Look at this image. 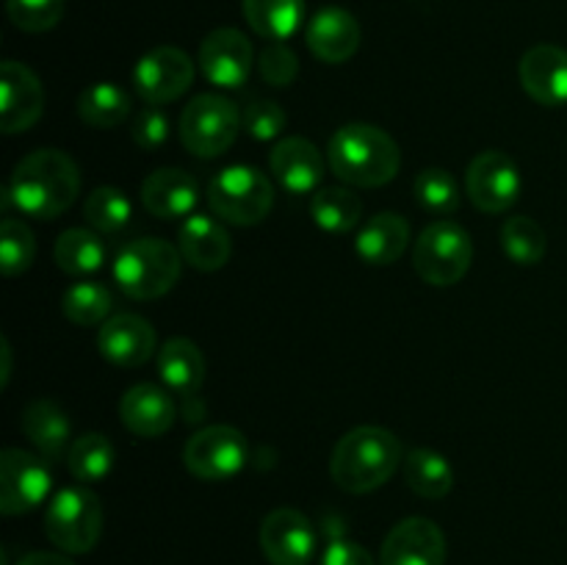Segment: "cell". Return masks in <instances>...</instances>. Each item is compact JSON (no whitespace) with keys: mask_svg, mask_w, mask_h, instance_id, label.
Instances as JSON below:
<instances>
[{"mask_svg":"<svg viewBox=\"0 0 567 565\" xmlns=\"http://www.w3.org/2000/svg\"><path fill=\"white\" fill-rule=\"evenodd\" d=\"M81 194V170L72 155L42 147L17 161L3 203L14 205L31 219H59Z\"/></svg>","mask_w":567,"mask_h":565,"instance_id":"obj_1","label":"cell"},{"mask_svg":"<svg viewBox=\"0 0 567 565\" xmlns=\"http://www.w3.org/2000/svg\"><path fill=\"white\" fill-rule=\"evenodd\" d=\"M404 463V449L391 430L377 424H363L338 438L330 454V476L343 493L377 491L396 474Z\"/></svg>","mask_w":567,"mask_h":565,"instance_id":"obj_2","label":"cell"},{"mask_svg":"<svg viewBox=\"0 0 567 565\" xmlns=\"http://www.w3.org/2000/svg\"><path fill=\"white\" fill-rule=\"evenodd\" d=\"M327 161L338 181L354 188L385 186L402 166L399 144L382 127L369 122H352L332 133Z\"/></svg>","mask_w":567,"mask_h":565,"instance_id":"obj_3","label":"cell"},{"mask_svg":"<svg viewBox=\"0 0 567 565\" xmlns=\"http://www.w3.org/2000/svg\"><path fill=\"white\" fill-rule=\"evenodd\" d=\"M183 255L164 238H136L116 253L114 282L125 297L147 302L169 294L181 280Z\"/></svg>","mask_w":567,"mask_h":565,"instance_id":"obj_4","label":"cell"},{"mask_svg":"<svg viewBox=\"0 0 567 565\" xmlns=\"http://www.w3.org/2000/svg\"><path fill=\"white\" fill-rule=\"evenodd\" d=\"M44 535L64 554H86L103 535V502L86 485L61 487L44 513Z\"/></svg>","mask_w":567,"mask_h":565,"instance_id":"obj_5","label":"cell"},{"mask_svg":"<svg viewBox=\"0 0 567 565\" xmlns=\"http://www.w3.org/2000/svg\"><path fill=\"white\" fill-rule=\"evenodd\" d=\"M208 205L227 225L252 227L269 216L275 205L271 181L255 166H227L208 183Z\"/></svg>","mask_w":567,"mask_h":565,"instance_id":"obj_6","label":"cell"},{"mask_svg":"<svg viewBox=\"0 0 567 565\" xmlns=\"http://www.w3.org/2000/svg\"><path fill=\"white\" fill-rule=\"evenodd\" d=\"M474 260V242L457 222L437 219L421 230L413 247V266L421 280L435 288L463 280Z\"/></svg>","mask_w":567,"mask_h":565,"instance_id":"obj_7","label":"cell"},{"mask_svg":"<svg viewBox=\"0 0 567 565\" xmlns=\"http://www.w3.org/2000/svg\"><path fill=\"white\" fill-rule=\"evenodd\" d=\"M241 111L221 94H197L181 114V142L197 158H219L241 133Z\"/></svg>","mask_w":567,"mask_h":565,"instance_id":"obj_8","label":"cell"},{"mask_svg":"<svg viewBox=\"0 0 567 565\" xmlns=\"http://www.w3.org/2000/svg\"><path fill=\"white\" fill-rule=\"evenodd\" d=\"M249 449L241 430L230 424H210L194 432L183 449L188 474L203 482L233 480L247 465Z\"/></svg>","mask_w":567,"mask_h":565,"instance_id":"obj_9","label":"cell"},{"mask_svg":"<svg viewBox=\"0 0 567 565\" xmlns=\"http://www.w3.org/2000/svg\"><path fill=\"white\" fill-rule=\"evenodd\" d=\"M53 487V474L42 454L3 449L0 454V513L22 515L37 510Z\"/></svg>","mask_w":567,"mask_h":565,"instance_id":"obj_10","label":"cell"},{"mask_svg":"<svg viewBox=\"0 0 567 565\" xmlns=\"http://www.w3.org/2000/svg\"><path fill=\"white\" fill-rule=\"evenodd\" d=\"M192 55L172 44H161L144 53L133 66V89L147 105H166L188 92L194 81Z\"/></svg>","mask_w":567,"mask_h":565,"instance_id":"obj_11","label":"cell"},{"mask_svg":"<svg viewBox=\"0 0 567 565\" xmlns=\"http://www.w3.org/2000/svg\"><path fill=\"white\" fill-rule=\"evenodd\" d=\"M520 170L502 150H485L465 172V194L482 214H504L520 197Z\"/></svg>","mask_w":567,"mask_h":565,"instance_id":"obj_12","label":"cell"},{"mask_svg":"<svg viewBox=\"0 0 567 565\" xmlns=\"http://www.w3.org/2000/svg\"><path fill=\"white\" fill-rule=\"evenodd\" d=\"M44 111V86L31 66L20 61L0 64V131L14 133L31 131Z\"/></svg>","mask_w":567,"mask_h":565,"instance_id":"obj_13","label":"cell"},{"mask_svg":"<svg viewBox=\"0 0 567 565\" xmlns=\"http://www.w3.org/2000/svg\"><path fill=\"white\" fill-rule=\"evenodd\" d=\"M258 541L271 565H310L316 552L313 526L293 507L271 510L260 524Z\"/></svg>","mask_w":567,"mask_h":565,"instance_id":"obj_14","label":"cell"},{"mask_svg":"<svg viewBox=\"0 0 567 565\" xmlns=\"http://www.w3.org/2000/svg\"><path fill=\"white\" fill-rule=\"evenodd\" d=\"M255 64L252 42L238 28H216L199 44V70L214 86L238 89Z\"/></svg>","mask_w":567,"mask_h":565,"instance_id":"obj_15","label":"cell"},{"mask_svg":"<svg viewBox=\"0 0 567 565\" xmlns=\"http://www.w3.org/2000/svg\"><path fill=\"white\" fill-rule=\"evenodd\" d=\"M446 563V535L441 526L421 515L399 521L388 532L380 552V565H443Z\"/></svg>","mask_w":567,"mask_h":565,"instance_id":"obj_16","label":"cell"},{"mask_svg":"<svg viewBox=\"0 0 567 565\" xmlns=\"http://www.w3.org/2000/svg\"><path fill=\"white\" fill-rule=\"evenodd\" d=\"M97 349L109 363L136 369L155 355V327L138 314H116L100 327Z\"/></svg>","mask_w":567,"mask_h":565,"instance_id":"obj_17","label":"cell"},{"mask_svg":"<svg viewBox=\"0 0 567 565\" xmlns=\"http://www.w3.org/2000/svg\"><path fill=\"white\" fill-rule=\"evenodd\" d=\"M520 86L535 103L559 109L567 105V50L559 44H535L518 66Z\"/></svg>","mask_w":567,"mask_h":565,"instance_id":"obj_18","label":"cell"},{"mask_svg":"<svg viewBox=\"0 0 567 565\" xmlns=\"http://www.w3.org/2000/svg\"><path fill=\"white\" fill-rule=\"evenodd\" d=\"M120 419L133 435L161 438L172 430L177 419L175 399L155 382H138V386L127 388L122 397Z\"/></svg>","mask_w":567,"mask_h":565,"instance_id":"obj_19","label":"cell"},{"mask_svg":"<svg viewBox=\"0 0 567 565\" xmlns=\"http://www.w3.org/2000/svg\"><path fill=\"white\" fill-rule=\"evenodd\" d=\"M269 170L286 192L310 194L319 188L327 166L313 142L302 136H288L271 147Z\"/></svg>","mask_w":567,"mask_h":565,"instance_id":"obj_20","label":"cell"},{"mask_svg":"<svg viewBox=\"0 0 567 565\" xmlns=\"http://www.w3.org/2000/svg\"><path fill=\"white\" fill-rule=\"evenodd\" d=\"M308 48L324 64H343L360 48V22L338 6L316 11L308 22Z\"/></svg>","mask_w":567,"mask_h":565,"instance_id":"obj_21","label":"cell"},{"mask_svg":"<svg viewBox=\"0 0 567 565\" xmlns=\"http://www.w3.org/2000/svg\"><path fill=\"white\" fill-rule=\"evenodd\" d=\"M177 249L183 260L199 271H216L230 260L233 238L221 222L208 214H192L177 230Z\"/></svg>","mask_w":567,"mask_h":565,"instance_id":"obj_22","label":"cell"},{"mask_svg":"<svg viewBox=\"0 0 567 565\" xmlns=\"http://www.w3.org/2000/svg\"><path fill=\"white\" fill-rule=\"evenodd\" d=\"M199 203V186L188 172L172 170H155L142 183V205L147 214L158 216V219H188Z\"/></svg>","mask_w":567,"mask_h":565,"instance_id":"obj_23","label":"cell"},{"mask_svg":"<svg viewBox=\"0 0 567 565\" xmlns=\"http://www.w3.org/2000/svg\"><path fill=\"white\" fill-rule=\"evenodd\" d=\"M22 432L28 435V441L37 446V452L42 454L50 463H59L66 460L70 452V419H66L64 410L53 402V399H33L25 410H22Z\"/></svg>","mask_w":567,"mask_h":565,"instance_id":"obj_24","label":"cell"},{"mask_svg":"<svg viewBox=\"0 0 567 565\" xmlns=\"http://www.w3.org/2000/svg\"><path fill=\"white\" fill-rule=\"evenodd\" d=\"M410 242V222L404 216L377 214L354 236V249L371 266H391L402 258Z\"/></svg>","mask_w":567,"mask_h":565,"instance_id":"obj_25","label":"cell"},{"mask_svg":"<svg viewBox=\"0 0 567 565\" xmlns=\"http://www.w3.org/2000/svg\"><path fill=\"white\" fill-rule=\"evenodd\" d=\"M158 374L177 397H194L205 380L203 349L192 338H169L158 349Z\"/></svg>","mask_w":567,"mask_h":565,"instance_id":"obj_26","label":"cell"},{"mask_svg":"<svg viewBox=\"0 0 567 565\" xmlns=\"http://www.w3.org/2000/svg\"><path fill=\"white\" fill-rule=\"evenodd\" d=\"M404 480L410 491L421 499H443L454 487V469L435 449H413L404 454Z\"/></svg>","mask_w":567,"mask_h":565,"instance_id":"obj_27","label":"cell"},{"mask_svg":"<svg viewBox=\"0 0 567 565\" xmlns=\"http://www.w3.org/2000/svg\"><path fill=\"white\" fill-rule=\"evenodd\" d=\"M241 9L249 28L269 42L293 37L305 20V0H241Z\"/></svg>","mask_w":567,"mask_h":565,"instance_id":"obj_28","label":"cell"},{"mask_svg":"<svg viewBox=\"0 0 567 565\" xmlns=\"http://www.w3.org/2000/svg\"><path fill=\"white\" fill-rule=\"evenodd\" d=\"M131 94L109 81L92 83L78 97V114H81L83 125L97 127V131H109V127L122 125L131 116Z\"/></svg>","mask_w":567,"mask_h":565,"instance_id":"obj_29","label":"cell"},{"mask_svg":"<svg viewBox=\"0 0 567 565\" xmlns=\"http://www.w3.org/2000/svg\"><path fill=\"white\" fill-rule=\"evenodd\" d=\"M55 264L66 275H92V271L103 269L105 264V244L97 236V230H86V227H70L55 242Z\"/></svg>","mask_w":567,"mask_h":565,"instance_id":"obj_30","label":"cell"},{"mask_svg":"<svg viewBox=\"0 0 567 565\" xmlns=\"http://www.w3.org/2000/svg\"><path fill=\"white\" fill-rule=\"evenodd\" d=\"M114 460V443L103 432H86V435L72 441L70 452H66V469L81 485H92V482H103L111 474Z\"/></svg>","mask_w":567,"mask_h":565,"instance_id":"obj_31","label":"cell"},{"mask_svg":"<svg viewBox=\"0 0 567 565\" xmlns=\"http://www.w3.org/2000/svg\"><path fill=\"white\" fill-rule=\"evenodd\" d=\"M360 214H363V203L352 188H321L310 199V216L327 233H349L360 222Z\"/></svg>","mask_w":567,"mask_h":565,"instance_id":"obj_32","label":"cell"},{"mask_svg":"<svg viewBox=\"0 0 567 565\" xmlns=\"http://www.w3.org/2000/svg\"><path fill=\"white\" fill-rule=\"evenodd\" d=\"M111 308H114V294L97 280L72 282L61 297V310L78 327L103 325L111 319Z\"/></svg>","mask_w":567,"mask_h":565,"instance_id":"obj_33","label":"cell"},{"mask_svg":"<svg viewBox=\"0 0 567 565\" xmlns=\"http://www.w3.org/2000/svg\"><path fill=\"white\" fill-rule=\"evenodd\" d=\"M502 249L518 266H537L546 258V230L532 216H509L502 225Z\"/></svg>","mask_w":567,"mask_h":565,"instance_id":"obj_34","label":"cell"},{"mask_svg":"<svg viewBox=\"0 0 567 565\" xmlns=\"http://www.w3.org/2000/svg\"><path fill=\"white\" fill-rule=\"evenodd\" d=\"M131 199L122 188L116 186H97L83 203V216H86L89 225L94 227L103 236H111V233H120L122 227L131 222Z\"/></svg>","mask_w":567,"mask_h":565,"instance_id":"obj_35","label":"cell"},{"mask_svg":"<svg viewBox=\"0 0 567 565\" xmlns=\"http://www.w3.org/2000/svg\"><path fill=\"white\" fill-rule=\"evenodd\" d=\"M37 258V238L22 219L6 216L0 225V269L6 277H17L28 271Z\"/></svg>","mask_w":567,"mask_h":565,"instance_id":"obj_36","label":"cell"},{"mask_svg":"<svg viewBox=\"0 0 567 565\" xmlns=\"http://www.w3.org/2000/svg\"><path fill=\"white\" fill-rule=\"evenodd\" d=\"M413 192L415 203L435 216H449L460 208V186L446 170H424L413 181Z\"/></svg>","mask_w":567,"mask_h":565,"instance_id":"obj_37","label":"cell"},{"mask_svg":"<svg viewBox=\"0 0 567 565\" xmlns=\"http://www.w3.org/2000/svg\"><path fill=\"white\" fill-rule=\"evenodd\" d=\"M66 11V0H6V14L25 33L53 31Z\"/></svg>","mask_w":567,"mask_h":565,"instance_id":"obj_38","label":"cell"},{"mask_svg":"<svg viewBox=\"0 0 567 565\" xmlns=\"http://www.w3.org/2000/svg\"><path fill=\"white\" fill-rule=\"evenodd\" d=\"M260 78L271 86H291L299 75V59L282 42H269L258 55Z\"/></svg>","mask_w":567,"mask_h":565,"instance_id":"obj_39","label":"cell"},{"mask_svg":"<svg viewBox=\"0 0 567 565\" xmlns=\"http://www.w3.org/2000/svg\"><path fill=\"white\" fill-rule=\"evenodd\" d=\"M286 111L275 100H255L244 111V131L258 142H271V138L280 136L286 131Z\"/></svg>","mask_w":567,"mask_h":565,"instance_id":"obj_40","label":"cell"},{"mask_svg":"<svg viewBox=\"0 0 567 565\" xmlns=\"http://www.w3.org/2000/svg\"><path fill=\"white\" fill-rule=\"evenodd\" d=\"M131 136L142 150L164 147L166 138H169V116L161 111V105H144V109L133 116Z\"/></svg>","mask_w":567,"mask_h":565,"instance_id":"obj_41","label":"cell"},{"mask_svg":"<svg viewBox=\"0 0 567 565\" xmlns=\"http://www.w3.org/2000/svg\"><path fill=\"white\" fill-rule=\"evenodd\" d=\"M321 565H374V557L369 548L354 541H332L324 548Z\"/></svg>","mask_w":567,"mask_h":565,"instance_id":"obj_42","label":"cell"},{"mask_svg":"<svg viewBox=\"0 0 567 565\" xmlns=\"http://www.w3.org/2000/svg\"><path fill=\"white\" fill-rule=\"evenodd\" d=\"M17 565H75L66 554L59 552H28L17 559Z\"/></svg>","mask_w":567,"mask_h":565,"instance_id":"obj_43","label":"cell"},{"mask_svg":"<svg viewBox=\"0 0 567 565\" xmlns=\"http://www.w3.org/2000/svg\"><path fill=\"white\" fill-rule=\"evenodd\" d=\"M0 355H3V371H0V382H3V386H9V377H11V347H9V341H0Z\"/></svg>","mask_w":567,"mask_h":565,"instance_id":"obj_44","label":"cell"}]
</instances>
